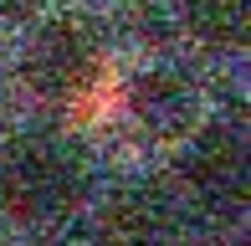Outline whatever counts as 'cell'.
<instances>
[{"label":"cell","instance_id":"277c9868","mask_svg":"<svg viewBox=\"0 0 251 246\" xmlns=\"http://www.w3.org/2000/svg\"><path fill=\"white\" fill-rule=\"evenodd\" d=\"M128 113H133V123H139L149 139H190V133L200 128L205 98H200V82L185 67L164 62V67H149V72L133 77Z\"/></svg>","mask_w":251,"mask_h":246},{"label":"cell","instance_id":"8992f818","mask_svg":"<svg viewBox=\"0 0 251 246\" xmlns=\"http://www.w3.org/2000/svg\"><path fill=\"white\" fill-rule=\"evenodd\" d=\"M185 31L210 51H241L251 36V0H185Z\"/></svg>","mask_w":251,"mask_h":246},{"label":"cell","instance_id":"3957f363","mask_svg":"<svg viewBox=\"0 0 251 246\" xmlns=\"http://www.w3.org/2000/svg\"><path fill=\"white\" fill-rule=\"evenodd\" d=\"M185 185L205 210H241L251 185V159H246V133L236 123H205L190 133Z\"/></svg>","mask_w":251,"mask_h":246},{"label":"cell","instance_id":"ba28073f","mask_svg":"<svg viewBox=\"0 0 251 246\" xmlns=\"http://www.w3.org/2000/svg\"><path fill=\"white\" fill-rule=\"evenodd\" d=\"M31 5H36V0H0V26H5V21H16V16H26Z\"/></svg>","mask_w":251,"mask_h":246},{"label":"cell","instance_id":"52a82bcc","mask_svg":"<svg viewBox=\"0 0 251 246\" xmlns=\"http://www.w3.org/2000/svg\"><path fill=\"white\" fill-rule=\"evenodd\" d=\"M41 246H93V236H87V231H56V236H47V241H41Z\"/></svg>","mask_w":251,"mask_h":246},{"label":"cell","instance_id":"5b68a950","mask_svg":"<svg viewBox=\"0 0 251 246\" xmlns=\"http://www.w3.org/2000/svg\"><path fill=\"white\" fill-rule=\"evenodd\" d=\"M102 231H108L118 246H164L169 231H175V200H169L159 185H149V180L123 185V190L108 195Z\"/></svg>","mask_w":251,"mask_h":246},{"label":"cell","instance_id":"7a4b0ae2","mask_svg":"<svg viewBox=\"0 0 251 246\" xmlns=\"http://www.w3.org/2000/svg\"><path fill=\"white\" fill-rule=\"evenodd\" d=\"M21 72H26V82H31L36 98H56V103H62V98H77L102 72V41H98V31L87 26V21L56 16L26 41Z\"/></svg>","mask_w":251,"mask_h":246},{"label":"cell","instance_id":"6da1fadb","mask_svg":"<svg viewBox=\"0 0 251 246\" xmlns=\"http://www.w3.org/2000/svg\"><path fill=\"white\" fill-rule=\"evenodd\" d=\"M87 190V159L67 139H21L0 164V200L21 221H56L82 200Z\"/></svg>","mask_w":251,"mask_h":246}]
</instances>
